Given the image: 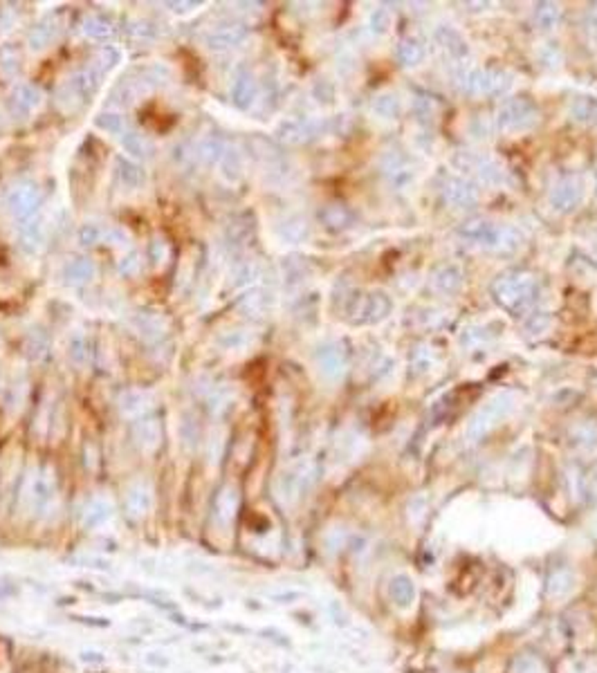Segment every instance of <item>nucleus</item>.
Wrapping results in <instances>:
<instances>
[{
  "mask_svg": "<svg viewBox=\"0 0 597 673\" xmlns=\"http://www.w3.org/2000/svg\"><path fill=\"white\" fill-rule=\"evenodd\" d=\"M25 498H27L29 512H32L34 516H48L54 500H56V476H54V469H50V467L39 469L36 476L29 481V485H27Z\"/></svg>",
  "mask_w": 597,
  "mask_h": 673,
  "instance_id": "obj_1",
  "label": "nucleus"
},
{
  "mask_svg": "<svg viewBox=\"0 0 597 673\" xmlns=\"http://www.w3.org/2000/svg\"><path fill=\"white\" fill-rule=\"evenodd\" d=\"M43 202V191L39 189L36 182L32 180H23L16 182L5 195V207L11 213L14 218L19 220H29L34 216V211L39 209V205Z\"/></svg>",
  "mask_w": 597,
  "mask_h": 673,
  "instance_id": "obj_2",
  "label": "nucleus"
},
{
  "mask_svg": "<svg viewBox=\"0 0 597 673\" xmlns=\"http://www.w3.org/2000/svg\"><path fill=\"white\" fill-rule=\"evenodd\" d=\"M48 236H50V225L48 218L36 216L29 218L23 227H21V236H19V245L21 250L29 256L39 254L45 245H48Z\"/></svg>",
  "mask_w": 597,
  "mask_h": 673,
  "instance_id": "obj_3",
  "label": "nucleus"
},
{
  "mask_svg": "<svg viewBox=\"0 0 597 673\" xmlns=\"http://www.w3.org/2000/svg\"><path fill=\"white\" fill-rule=\"evenodd\" d=\"M43 103V95L41 90L32 83H19L14 88V93L9 97V111L16 117H29L32 113H36Z\"/></svg>",
  "mask_w": 597,
  "mask_h": 673,
  "instance_id": "obj_4",
  "label": "nucleus"
},
{
  "mask_svg": "<svg viewBox=\"0 0 597 673\" xmlns=\"http://www.w3.org/2000/svg\"><path fill=\"white\" fill-rule=\"evenodd\" d=\"M133 440L140 451L150 453L162 442V426L155 418H140L133 424Z\"/></svg>",
  "mask_w": 597,
  "mask_h": 673,
  "instance_id": "obj_5",
  "label": "nucleus"
},
{
  "mask_svg": "<svg viewBox=\"0 0 597 673\" xmlns=\"http://www.w3.org/2000/svg\"><path fill=\"white\" fill-rule=\"evenodd\" d=\"M153 508V489L148 483H135L124 498V510L131 518H144Z\"/></svg>",
  "mask_w": 597,
  "mask_h": 673,
  "instance_id": "obj_6",
  "label": "nucleus"
},
{
  "mask_svg": "<svg viewBox=\"0 0 597 673\" xmlns=\"http://www.w3.org/2000/svg\"><path fill=\"white\" fill-rule=\"evenodd\" d=\"M245 38V29L240 25H218V27H211L207 36H205V43L207 48L213 50V52H223V50H229L238 45L240 41Z\"/></svg>",
  "mask_w": 597,
  "mask_h": 673,
  "instance_id": "obj_7",
  "label": "nucleus"
},
{
  "mask_svg": "<svg viewBox=\"0 0 597 673\" xmlns=\"http://www.w3.org/2000/svg\"><path fill=\"white\" fill-rule=\"evenodd\" d=\"M238 510V492L232 485H225L220 492L213 498V518L218 525L232 523V518Z\"/></svg>",
  "mask_w": 597,
  "mask_h": 673,
  "instance_id": "obj_8",
  "label": "nucleus"
},
{
  "mask_svg": "<svg viewBox=\"0 0 597 673\" xmlns=\"http://www.w3.org/2000/svg\"><path fill=\"white\" fill-rule=\"evenodd\" d=\"M150 406H153V397L148 391H142V389H131L126 393H121L119 397V411L121 416L126 418H142Z\"/></svg>",
  "mask_w": 597,
  "mask_h": 673,
  "instance_id": "obj_9",
  "label": "nucleus"
},
{
  "mask_svg": "<svg viewBox=\"0 0 597 673\" xmlns=\"http://www.w3.org/2000/svg\"><path fill=\"white\" fill-rule=\"evenodd\" d=\"M133 326L144 339H160L168 328V321L160 312H137L133 314Z\"/></svg>",
  "mask_w": 597,
  "mask_h": 673,
  "instance_id": "obj_10",
  "label": "nucleus"
},
{
  "mask_svg": "<svg viewBox=\"0 0 597 673\" xmlns=\"http://www.w3.org/2000/svg\"><path fill=\"white\" fill-rule=\"evenodd\" d=\"M223 155H225V144H223L220 137H213V135L205 137V140H200L191 148V160L198 164H205V166L220 162Z\"/></svg>",
  "mask_w": 597,
  "mask_h": 673,
  "instance_id": "obj_11",
  "label": "nucleus"
},
{
  "mask_svg": "<svg viewBox=\"0 0 597 673\" xmlns=\"http://www.w3.org/2000/svg\"><path fill=\"white\" fill-rule=\"evenodd\" d=\"M121 146L128 153V155L137 158V160H148L155 153V144H153L144 133L137 130H126L121 135Z\"/></svg>",
  "mask_w": 597,
  "mask_h": 673,
  "instance_id": "obj_12",
  "label": "nucleus"
},
{
  "mask_svg": "<svg viewBox=\"0 0 597 673\" xmlns=\"http://www.w3.org/2000/svg\"><path fill=\"white\" fill-rule=\"evenodd\" d=\"M97 277V265L90 258H74L66 265V281L70 285H86Z\"/></svg>",
  "mask_w": 597,
  "mask_h": 673,
  "instance_id": "obj_13",
  "label": "nucleus"
},
{
  "mask_svg": "<svg viewBox=\"0 0 597 673\" xmlns=\"http://www.w3.org/2000/svg\"><path fill=\"white\" fill-rule=\"evenodd\" d=\"M117 178L128 191H137L144 185V171L140 164H135L131 160L119 158L117 160Z\"/></svg>",
  "mask_w": 597,
  "mask_h": 673,
  "instance_id": "obj_14",
  "label": "nucleus"
},
{
  "mask_svg": "<svg viewBox=\"0 0 597 673\" xmlns=\"http://www.w3.org/2000/svg\"><path fill=\"white\" fill-rule=\"evenodd\" d=\"M232 99L238 108H250L256 99V81L252 79V74H240L234 81L232 88Z\"/></svg>",
  "mask_w": 597,
  "mask_h": 673,
  "instance_id": "obj_15",
  "label": "nucleus"
},
{
  "mask_svg": "<svg viewBox=\"0 0 597 673\" xmlns=\"http://www.w3.org/2000/svg\"><path fill=\"white\" fill-rule=\"evenodd\" d=\"M126 32L133 41H140V43H153L158 36H160V29L155 23H150L146 19H133L128 21L126 25Z\"/></svg>",
  "mask_w": 597,
  "mask_h": 673,
  "instance_id": "obj_16",
  "label": "nucleus"
},
{
  "mask_svg": "<svg viewBox=\"0 0 597 673\" xmlns=\"http://www.w3.org/2000/svg\"><path fill=\"white\" fill-rule=\"evenodd\" d=\"M83 34L90 38V41H99V43H103V41H108L113 34H115V27L106 21V19H101V16H88L86 21H83Z\"/></svg>",
  "mask_w": 597,
  "mask_h": 673,
  "instance_id": "obj_17",
  "label": "nucleus"
},
{
  "mask_svg": "<svg viewBox=\"0 0 597 673\" xmlns=\"http://www.w3.org/2000/svg\"><path fill=\"white\" fill-rule=\"evenodd\" d=\"M111 518V505L106 503V500H93V503H88V508H86V514H83V525L86 528H99V525H103L106 521Z\"/></svg>",
  "mask_w": 597,
  "mask_h": 673,
  "instance_id": "obj_18",
  "label": "nucleus"
},
{
  "mask_svg": "<svg viewBox=\"0 0 597 673\" xmlns=\"http://www.w3.org/2000/svg\"><path fill=\"white\" fill-rule=\"evenodd\" d=\"M56 34H58V27L52 21H45L32 29V34H29V48L32 50L48 48V45L56 38Z\"/></svg>",
  "mask_w": 597,
  "mask_h": 673,
  "instance_id": "obj_19",
  "label": "nucleus"
},
{
  "mask_svg": "<svg viewBox=\"0 0 597 673\" xmlns=\"http://www.w3.org/2000/svg\"><path fill=\"white\" fill-rule=\"evenodd\" d=\"M106 232H108V227H103L99 222H86L79 227V232H76V238L83 245V247H93V245H99V242H106Z\"/></svg>",
  "mask_w": 597,
  "mask_h": 673,
  "instance_id": "obj_20",
  "label": "nucleus"
},
{
  "mask_svg": "<svg viewBox=\"0 0 597 673\" xmlns=\"http://www.w3.org/2000/svg\"><path fill=\"white\" fill-rule=\"evenodd\" d=\"M220 173L229 182H236L243 175V162L236 150H225V155L220 160Z\"/></svg>",
  "mask_w": 597,
  "mask_h": 673,
  "instance_id": "obj_21",
  "label": "nucleus"
},
{
  "mask_svg": "<svg viewBox=\"0 0 597 673\" xmlns=\"http://www.w3.org/2000/svg\"><path fill=\"white\" fill-rule=\"evenodd\" d=\"M97 126L101 128V130H106V133H111V135H124L126 130V121H124V117H121L119 113H101L99 117H97Z\"/></svg>",
  "mask_w": 597,
  "mask_h": 673,
  "instance_id": "obj_22",
  "label": "nucleus"
},
{
  "mask_svg": "<svg viewBox=\"0 0 597 673\" xmlns=\"http://www.w3.org/2000/svg\"><path fill=\"white\" fill-rule=\"evenodd\" d=\"M119 58H121V52H119L117 48H113V45H106V48L99 50V54H97V58H95L93 66H95L99 72H108V70H113V68L119 63Z\"/></svg>",
  "mask_w": 597,
  "mask_h": 673,
  "instance_id": "obj_23",
  "label": "nucleus"
},
{
  "mask_svg": "<svg viewBox=\"0 0 597 673\" xmlns=\"http://www.w3.org/2000/svg\"><path fill=\"white\" fill-rule=\"evenodd\" d=\"M140 267H142L140 254H135V252L124 254L119 258V263H117V269H119L121 277H135V274L140 272Z\"/></svg>",
  "mask_w": 597,
  "mask_h": 673,
  "instance_id": "obj_24",
  "label": "nucleus"
},
{
  "mask_svg": "<svg viewBox=\"0 0 597 673\" xmlns=\"http://www.w3.org/2000/svg\"><path fill=\"white\" fill-rule=\"evenodd\" d=\"M171 250H168V242L164 238H153L150 245H148V258L153 261V265H162Z\"/></svg>",
  "mask_w": 597,
  "mask_h": 673,
  "instance_id": "obj_25",
  "label": "nucleus"
},
{
  "mask_svg": "<svg viewBox=\"0 0 597 673\" xmlns=\"http://www.w3.org/2000/svg\"><path fill=\"white\" fill-rule=\"evenodd\" d=\"M45 348H48V341H45V336H43V334L34 332V334H29V336H27L25 350H27V355H29V357H34V359L43 357V355H45Z\"/></svg>",
  "mask_w": 597,
  "mask_h": 673,
  "instance_id": "obj_26",
  "label": "nucleus"
},
{
  "mask_svg": "<svg viewBox=\"0 0 597 673\" xmlns=\"http://www.w3.org/2000/svg\"><path fill=\"white\" fill-rule=\"evenodd\" d=\"M86 348H88V344H86V339H83V334L76 332L72 339H70V350H68L70 359H72L74 364H83V359H86Z\"/></svg>",
  "mask_w": 597,
  "mask_h": 673,
  "instance_id": "obj_27",
  "label": "nucleus"
},
{
  "mask_svg": "<svg viewBox=\"0 0 597 673\" xmlns=\"http://www.w3.org/2000/svg\"><path fill=\"white\" fill-rule=\"evenodd\" d=\"M19 70V54L9 50L0 52V76H14Z\"/></svg>",
  "mask_w": 597,
  "mask_h": 673,
  "instance_id": "obj_28",
  "label": "nucleus"
},
{
  "mask_svg": "<svg viewBox=\"0 0 597 673\" xmlns=\"http://www.w3.org/2000/svg\"><path fill=\"white\" fill-rule=\"evenodd\" d=\"M256 277V265H252V263H243V265H238L236 269H234V285L238 287V285H248L252 279Z\"/></svg>",
  "mask_w": 597,
  "mask_h": 673,
  "instance_id": "obj_29",
  "label": "nucleus"
},
{
  "mask_svg": "<svg viewBox=\"0 0 597 673\" xmlns=\"http://www.w3.org/2000/svg\"><path fill=\"white\" fill-rule=\"evenodd\" d=\"M106 242H111L113 247H128L131 236L121 227H108V232H106Z\"/></svg>",
  "mask_w": 597,
  "mask_h": 673,
  "instance_id": "obj_30",
  "label": "nucleus"
},
{
  "mask_svg": "<svg viewBox=\"0 0 597 673\" xmlns=\"http://www.w3.org/2000/svg\"><path fill=\"white\" fill-rule=\"evenodd\" d=\"M227 404H229V395H227V391H213V395L209 397V411L211 413H216V416H220V411L223 409H227Z\"/></svg>",
  "mask_w": 597,
  "mask_h": 673,
  "instance_id": "obj_31",
  "label": "nucleus"
}]
</instances>
